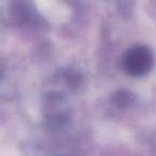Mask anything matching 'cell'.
<instances>
[{
    "instance_id": "7a4b0ae2",
    "label": "cell",
    "mask_w": 156,
    "mask_h": 156,
    "mask_svg": "<svg viewBox=\"0 0 156 156\" xmlns=\"http://www.w3.org/2000/svg\"><path fill=\"white\" fill-rule=\"evenodd\" d=\"M115 103L120 107H127L133 103V98L128 92L121 91L118 93V96H115Z\"/></svg>"
},
{
    "instance_id": "6da1fadb",
    "label": "cell",
    "mask_w": 156,
    "mask_h": 156,
    "mask_svg": "<svg viewBox=\"0 0 156 156\" xmlns=\"http://www.w3.org/2000/svg\"><path fill=\"white\" fill-rule=\"evenodd\" d=\"M154 64V57L147 46H135L127 50L122 58V69L127 75L141 77L147 74Z\"/></svg>"
}]
</instances>
